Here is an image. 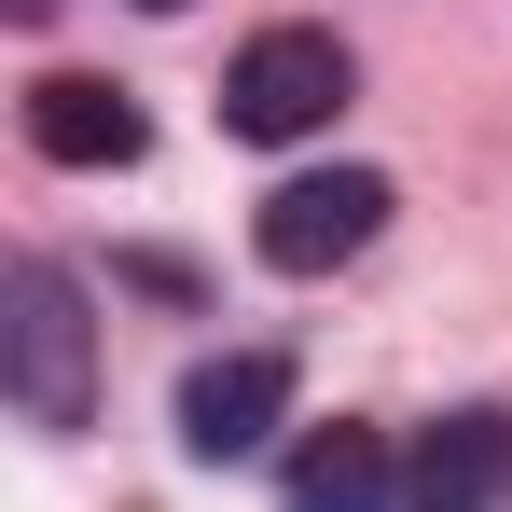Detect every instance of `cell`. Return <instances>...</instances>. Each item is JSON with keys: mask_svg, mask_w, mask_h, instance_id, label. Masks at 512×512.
I'll use <instances>...</instances> for the list:
<instances>
[{"mask_svg": "<svg viewBox=\"0 0 512 512\" xmlns=\"http://www.w3.org/2000/svg\"><path fill=\"white\" fill-rule=\"evenodd\" d=\"M499 499H512V416L499 402L429 416L416 457H402V512H499Z\"/></svg>", "mask_w": 512, "mask_h": 512, "instance_id": "5b68a950", "label": "cell"}, {"mask_svg": "<svg viewBox=\"0 0 512 512\" xmlns=\"http://www.w3.org/2000/svg\"><path fill=\"white\" fill-rule=\"evenodd\" d=\"M388 180L374 167H305V180H277L263 194V222H250V250L277 263V277H333V263H360L374 236H388Z\"/></svg>", "mask_w": 512, "mask_h": 512, "instance_id": "3957f363", "label": "cell"}, {"mask_svg": "<svg viewBox=\"0 0 512 512\" xmlns=\"http://www.w3.org/2000/svg\"><path fill=\"white\" fill-rule=\"evenodd\" d=\"M277 416H291V346H222V360L180 374V457H208V471L263 457Z\"/></svg>", "mask_w": 512, "mask_h": 512, "instance_id": "277c9868", "label": "cell"}, {"mask_svg": "<svg viewBox=\"0 0 512 512\" xmlns=\"http://www.w3.org/2000/svg\"><path fill=\"white\" fill-rule=\"evenodd\" d=\"M0 388H14L28 429L97 416V319H84V277L56 250H14V277H0Z\"/></svg>", "mask_w": 512, "mask_h": 512, "instance_id": "6da1fadb", "label": "cell"}, {"mask_svg": "<svg viewBox=\"0 0 512 512\" xmlns=\"http://www.w3.org/2000/svg\"><path fill=\"white\" fill-rule=\"evenodd\" d=\"M291 512H402V457H388V429H360V416L305 429V443H291Z\"/></svg>", "mask_w": 512, "mask_h": 512, "instance_id": "52a82bcc", "label": "cell"}, {"mask_svg": "<svg viewBox=\"0 0 512 512\" xmlns=\"http://www.w3.org/2000/svg\"><path fill=\"white\" fill-rule=\"evenodd\" d=\"M139 14H194V0H139Z\"/></svg>", "mask_w": 512, "mask_h": 512, "instance_id": "9c48e42d", "label": "cell"}, {"mask_svg": "<svg viewBox=\"0 0 512 512\" xmlns=\"http://www.w3.org/2000/svg\"><path fill=\"white\" fill-rule=\"evenodd\" d=\"M0 14H14V28H42V14H56V0H0Z\"/></svg>", "mask_w": 512, "mask_h": 512, "instance_id": "ba28073f", "label": "cell"}, {"mask_svg": "<svg viewBox=\"0 0 512 512\" xmlns=\"http://www.w3.org/2000/svg\"><path fill=\"white\" fill-rule=\"evenodd\" d=\"M346 84H360V70H346L333 28H263L250 56L222 70V125H236V139H319L346 111Z\"/></svg>", "mask_w": 512, "mask_h": 512, "instance_id": "7a4b0ae2", "label": "cell"}, {"mask_svg": "<svg viewBox=\"0 0 512 512\" xmlns=\"http://www.w3.org/2000/svg\"><path fill=\"white\" fill-rule=\"evenodd\" d=\"M139 97L125 84H97V70H42L28 84V153L42 167H139Z\"/></svg>", "mask_w": 512, "mask_h": 512, "instance_id": "8992f818", "label": "cell"}]
</instances>
